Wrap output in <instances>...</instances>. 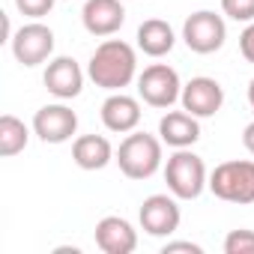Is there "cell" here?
<instances>
[{"label":"cell","mask_w":254,"mask_h":254,"mask_svg":"<svg viewBox=\"0 0 254 254\" xmlns=\"http://www.w3.org/2000/svg\"><path fill=\"white\" fill-rule=\"evenodd\" d=\"M45 87L57 99H75L84 87V72L72 57H57L45 69Z\"/></svg>","instance_id":"obj_13"},{"label":"cell","mask_w":254,"mask_h":254,"mask_svg":"<svg viewBox=\"0 0 254 254\" xmlns=\"http://www.w3.org/2000/svg\"><path fill=\"white\" fill-rule=\"evenodd\" d=\"M174 42H177V36H174L171 24L162 21V18H150L138 27V45L150 57H165L174 48Z\"/></svg>","instance_id":"obj_17"},{"label":"cell","mask_w":254,"mask_h":254,"mask_svg":"<svg viewBox=\"0 0 254 254\" xmlns=\"http://www.w3.org/2000/svg\"><path fill=\"white\" fill-rule=\"evenodd\" d=\"M15 6H18L24 15H30V18H42V15L51 12L54 0H15Z\"/></svg>","instance_id":"obj_21"},{"label":"cell","mask_w":254,"mask_h":254,"mask_svg":"<svg viewBox=\"0 0 254 254\" xmlns=\"http://www.w3.org/2000/svg\"><path fill=\"white\" fill-rule=\"evenodd\" d=\"M248 102H251V108H254V78H251V84H248Z\"/></svg>","instance_id":"obj_26"},{"label":"cell","mask_w":254,"mask_h":254,"mask_svg":"<svg viewBox=\"0 0 254 254\" xmlns=\"http://www.w3.org/2000/svg\"><path fill=\"white\" fill-rule=\"evenodd\" d=\"M203 248L200 245H194V242H168L165 248H162V254H200Z\"/></svg>","instance_id":"obj_23"},{"label":"cell","mask_w":254,"mask_h":254,"mask_svg":"<svg viewBox=\"0 0 254 254\" xmlns=\"http://www.w3.org/2000/svg\"><path fill=\"white\" fill-rule=\"evenodd\" d=\"M33 129L45 144H63L78 129V114L66 105H45L33 117Z\"/></svg>","instance_id":"obj_8"},{"label":"cell","mask_w":254,"mask_h":254,"mask_svg":"<svg viewBox=\"0 0 254 254\" xmlns=\"http://www.w3.org/2000/svg\"><path fill=\"white\" fill-rule=\"evenodd\" d=\"M141 227L150 236H171L180 227V206L168 194H150L141 206Z\"/></svg>","instance_id":"obj_9"},{"label":"cell","mask_w":254,"mask_h":254,"mask_svg":"<svg viewBox=\"0 0 254 254\" xmlns=\"http://www.w3.org/2000/svg\"><path fill=\"white\" fill-rule=\"evenodd\" d=\"M90 78L96 87L120 90L135 78V51L123 39H108L90 57Z\"/></svg>","instance_id":"obj_1"},{"label":"cell","mask_w":254,"mask_h":254,"mask_svg":"<svg viewBox=\"0 0 254 254\" xmlns=\"http://www.w3.org/2000/svg\"><path fill=\"white\" fill-rule=\"evenodd\" d=\"M227 254H254V230H230L224 239Z\"/></svg>","instance_id":"obj_19"},{"label":"cell","mask_w":254,"mask_h":254,"mask_svg":"<svg viewBox=\"0 0 254 254\" xmlns=\"http://www.w3.org/2000/svg\"><path fill=\"white\" fill-rule=\"evenodd\" d=\"M209 189L227 203H254V162H224L212 171Z\"/></svg>","instance_id":"obj_3"},{"label":"cell","mask_w":254,"mask_h":254,"mask_svg":"<svg viewBox=\"0 0 254 254\" xmlns=\"http://www.w3.org/2000/svg\"><path fill=\"white\" fill-rule=\"evenodd\" d=\"M138 93L153 108H171L180 99V75L165 63H153L138 78Z\"/></svg>","instance_id":"obj_6"},{"label":"cell","mask_w":254,"mask_h":254,"mask_svg":"<svg viewBox=\"0 0 254 254\" xmlns=\"http://www.w3.org/2000/svg\"><path fill=\"white\" fill-rule=\"evenodd\" d=\"M221 9L236 21H254V0H221Z\"/></svg>","instance_id":"obj_20"},{"label":"cell","mask_w":254,"mask_h":254,"mask_svg":"<svg viewBox=\"0 0 254 254\" xmlns=\"http://www.w3.org/2000/svg\"><path fill=\"white\" fill-rule=\"evenodd\" d=\"M27 147V126L12 117V114H3L0 117V156H15Z\"/></svg>","instance_id":"obj_18"},{"label":"cell","mask_w":254,"mask_h":254,"mask_svg":"<svg viewBox=\"0 0 254 254\" xmlns=\"http://www.w3.org/2000/svg\"><path fill=\"white\" fill-rule=\"evenodd\" d=\"M242 144H245V150L254 156V123H248V126H245V132H242Z\"/></svg>","instance_id":"obj_24"},{"label":"cell","mask_w":254,"mask_h":254,"mask_svg":"<svg viewBox=\"0 0 254 254\" xmlns=\"http://www.w3.org/2000/svg\"><path fill=\"white\" fill-rule=\"evenodd\" d=\"M96 245L105 254H132L138 245V236L132 230V224L120 218V215H108L96 224Z\"/></svg>","instance_id":"obj_12"},{"label":"cell","mask_w":254,"mask_h":254,"mask_svg":"<svg viewBox=\"0 0 254 254\" xmlns=\"http://www.w3.org/2000/svg\"><path fill=\"white\" fill-rule=\"evenodd\" d=\"M81 18H84V27L93 36H111L123 27L126 9H123L120 0H87Z\"/></svg>","instance_id":"obj_11"},{"label":"cell","mask_w":254,"mask_h":254,"mask_svg":"<svg viewBox=\"0 0 254 254\" xmlns=\"http://www.w3.org/2000/svg\"><path fill=\"white\" fill-rule=\"evenodd\" d=\"M239 51H242V57H245L248 63H254V24H248V27L242 30V36H239Z\"/></svg>","instance_id":"obj_22"},{"label":"cell","mask_w":254,"mask_h":254,"mask_svg":"<svg viewBox=\"0 0 254 254\" xmlns=\"http://www.w3.org/2000/svg\"><path fill=\"white\" fill-rule=\"evenodd\" d=\"M102 123L111 132H132L141 123V105L138 99L126 96V93H114L105 99L102 105Z\"/></svg>","instance_id":"obj_14"},{"label":"cell","mask_w":254,"mask_h":254,"mask_svg":"<svg viewBox=\"0 0 254 254\" xmlns=\"http://www.w3.org/2000/svg\"><path fill=\"white\" fill-rule=\"evenodd\" d=\"M165 180H168V189L183 197V200H194L203 186H206V168H203V159L189 153L186 147L180 153H174L168 159V168H165Z\"/></svg>","instance_id":"obj_4"},{"label":"cell","mask_w":254,"mask_h":254,"mask_svg":"<svg viewBox=\"0 0 254 254\" xmlns=\"http://www.w3.org/2000/svg\"><path fill=\"white\" fill-rule=\"evenodd\" d=\"M159 135H162L165 144L183 150V147H191L200 138V126H197L194 114H189V111H171L159 123Z\"/></svg>","instance_id":"obj_15"},{"label":"cell","mask_w":254,"mask_h":254,"mask_svg":"<svg viewBox=\"0 0 254 254\" xmlns=\"http://www.w3.org/2000/svg\"><path fill=\"white\" fill-rule=\"evenodd\" d=\"M224 36H227V30H224L221 15L206 12V9L189 15L186 24H183V39H186V45L194 54H212V51H218L224 45Z\"/></svg>","instance_id":"obj_5"},{"label":"cell","mask_w":254,"mask_h":254,"mask_svg":"<svg viewBox=\"0 0 254 254\" xmlns=\"http://www.w3.org/2000/svg\"><path fill=\"white\" fill-rule=\"evenodd\" d=\"M111 156H114V150H111L108 138H102V135H81L72 147V159L84 171H102L111 162Z\"/></svg>","instance_id":"obj_16"},{"label":"cell","mask_w":254,"mask_h":254,"mask_svg":"<svg viewBox=\"0 0 254 254\" xmlns=\"http://www.w3.org/2000/svg\"><path fill=\"white\" fill-rule=\"evenodd\" d=\"M159 162H162V144L147 135V132H135L129 135L120 150H117V165L120 171L129 177V180H147L159 171Z\"/></svg>","instance_id":"obj_2"},{"label":"cell","mask_w":254,"mask_h":254,"mask_svg":"<svg viewBox=\"0 0 254 254\" xmlns=\"http://www.w3.org/2000/svg\"><path fill=\"white\" fill-rule=\"evenodd\" d=\"M0 39H9V18L0 12Z\"/></svg>","instance_id":"obj_25"},{"label":"cell","mask_w":254,"mask_h":254,"mask_svg":"<svg viewBox=\"0 0 254 254\" xmlns=\"http://www.w3.org/2000/svg\"><path fill=\"white\" fill-rule=\"evenodd\" d=\"M224 105V90L212 78H191L183 87V108L194 117H212Z\"/></svg>","instance_id":"obj_10"},{"label":"cell","mask_w":254,"mask_h":254,"mask_svg":"<svg viewBox=\"0 0 254 254\" xmlns=\"http://www.w3.org/2000/svg\"><path fill=\"white\" fill-rule=\"evenodd\" d=\"M51 51H54V33H51V27H45L39 21L24 24L12 36V54L24 66H39L42 60H48Z\"/></svg>","instance_id":"obj_7"}]
</instances>
